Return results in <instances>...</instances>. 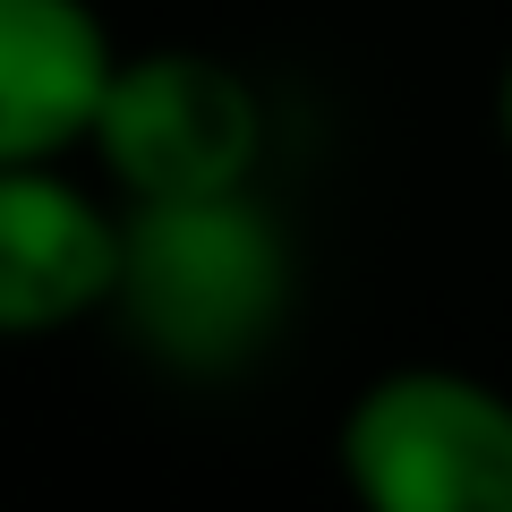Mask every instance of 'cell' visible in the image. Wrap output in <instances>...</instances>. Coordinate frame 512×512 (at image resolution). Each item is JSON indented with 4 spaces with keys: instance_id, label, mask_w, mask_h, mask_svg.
Here are the masks:
<instances>
[{
    "instance_id": "6da1fadb",
    "label": "cell",
    "mask_w": 512,
    "mask_h": 512,
    "mask_svg": "<svg viewBox=\"0 0 512 512\" xmlns=\"http://www.w3.org/2000/svg\"><path fill=\"white\" fill-rule=\"evenodd\" d=\"M291 308H299V248L256 188L120 205V265H111L103 316L163 376L188 384L248 376L282 342Z\"/></svg>"
},
{
    "instance_id": "7a4b0ae2",
    "label": "cell",
    "mask_w": 512,
    "mask_h": 512,
    "mask_svg": "<svg viewBox=\"0 0 512 512\" xmlns=\"http://www.w3.org/2000/svg\"><path fill=\"white\" fill-rule=\"evenodd\" d=\"M359 512H512V393L470 367H384L333 419Z\"/></svg>"
},
{
    "instance_id": "3957f363",
    "label": "cell",
    "mask_w": 512,
    "mask_h": 512,
    "mask_svg": "<svg viewBox=\"0 0 512 512\" xmlns=\"http://www.w3.org/2000/svg\"><path fill=\"white\" fill-rule=\"evenodd\" d=\"M86 154L103 163L120 205L231 197L265 171V94L239 60L197 52V43L120 52L94 94Z\"/></svg>"
},
{
    "instance_id": "277c9868",
    "label": "cell",
    "mask_w": 512,
    "mask_h": 512,
    "mask_svg": "<svg viewBox=\"0 0 512 512\" xmlns=\"http://www.w3.org/2000/svg\"><path fill=\"white\" fill-rule=\"evenodd\" d=\"M120 265V197L69 163L0 171V342H52L111 308Z\"/></svg>"
},
{
    "instance_id": "5b68a950",
    "label": "cell",
    "mask_w": 512,
    "mask_h": 512,
    "mask_svg": "<svg viewBox=\"0 0 512 512\" xmlns=\"http://www.w3.org/2000/svg\"><path fill=\"white\" fill-rule=\"evenodd\" d=\"M111 60L120 43L86 0H0V171L69 163Z\"/></svg>"
},
{
    "instance_id": "8992f818",
    "label": "cell",
    "mask_w": 512,
    "mask_h": 512,
    "mask_svg": "<svg viewBox=\"0 0 512 512\" xmlns=\"http://www.w3.org/2000/svg\"><path fill=\"white\" fill-rule=\"evenodd\" d=\"M495 137H504V154H512V60H504V77H495Z\"/></svg>"
}]
</instances>
